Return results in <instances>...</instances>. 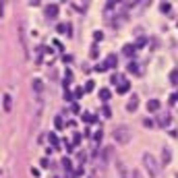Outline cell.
<instances>
[{"mask_svg":"<svg viewBox=\"0 0 178 178\" xmlns=\"http://www.w3.org/2000/svg\"><path fill=\"white\" fill-rule=\"evenodd\" d=\"M143 168L147 170L149 178H157V160H155L151 153H143Z\"/></svg>","mask_w":178,"mask_h":178,"instance_id":"6da1fadb","label":"cell"},{"mask_svg":"<svg viewBox=\"0 0 178 178\" xmlns=\"http://www.w3.org/2000/svg\"><path fill=\"white\" fill-rule=\"evenodd\" d=\"M112 137H114L120 145H124V143L131 141V131H129V126H116V129L112 131Z\"/></svg>","mask_w":178,"mask_h":178,"instance_id":"7a4b0ae2","label":"cell"},{"mask_svg":"<svg viewBox=\"0 0 178 178\" xmlns=\"http://www.w3.org/2000/svg\"><path fill=\"white\" fill-rule=\"evenodd\" d=\"M58 4H54V2H50V4H46L44 6V12H46L48 19H54V17H58Z\"/></svg>","mask_w":178,"mask_h":178,"instance_id":"3957f363","label":"cell"},{"mask_svg":"<svg viewBox=\"0 0 178 178\" xmlns=\"http://www.w3.org/2000/svg\"><path fill=\"white\" fill-rule=\"evenodd\" d=\"M137 106H139V95H135V93H133L131 97H129L126 110H129V112H135V110H137Z\"/></svg>","mask_w":178,"mask_h":178,"instance_id":"277c9868","label":"cell"},{"mask_svg":"<svg viewBox=\"0 0 178 178\" xmlns=\"http://www.w3.org/2000/svg\"><path fill=\"white\" fill-rule=\"evenodd\" d=\"M116 62H118L116 54H108V58L104 60V66H106V69H114V66H116Z\"/></svg>","mask_w":178,"mask_h":178,"instance_id":"5b68a950","label":"cell"},{"mask_svg":"<svg viewBox=\"0 0 178 178\" xmlns=\"http://www.w3.org/2000/svg\"><path fill=\"white\" fill-rule=\"evenodd\" d=\"M2 106H4V112H11L12 110V97L8 93L2 95Z\"/></svg>","mask_w":178,"mask_h":178,"instance_id":"8992f818","label":"cell"},{"mask_svg":"<svg viewBox=\"0 0 178 178\" xmlns=\"http://www.w3.org/2000/svg\"><path fill=\"white\" fill-rule=\"evenodd\" d=\"M170 114H168V112H164V114H160V118H157V124H160V126H168V124H170Z\"/></svg>","mask_w":178,"mask_h":178,"instance_id":"52a82bcc","label":"cell"},{"mask_svg":"<svg viewBox=\"0 0 178 178\" xmlns=\"http://www.w3.org/2000/svg\"><path fill=\"white\" fill-rule=\"evenodd\" d=\"M170 160H172V153H170V149H168V147H164V149H162V164L168 166V164H170Z\"/></svg>","mask_w":178,"mask_h":178,"instance_id":"ba28073f","label":"cell"},{"mask_svg":"<svg viewBox=\"0 0 178 178\" xmlns=\"http://www.w3.org/2000/svg\"><path fill=\"white\" fill-rule=\"evenodd\" d=\"M118 174H120V178H133V174L124 168V164L122 162H118Z\"/></svg>","mask_w":178,"mask_h":178,"instance_id":"9c48e42d","label":"cell"},{"mask_svg":"<svg viewBox=\"0 0 178 178\" xmlns=\"http://www.w3.org/2000/svg\"><path fill=\"white\" fill-rule=\"evenodd\" d=\"M147 110L149 112H157L160 110V99H149L147 102Z\"/></svg>","mask_w":178,"mask_h":178,"instance_id":"30bf717a","label":"cell"},{"mask_svg":"<svg viewBox=\"0 0 178 178\" xmlns=\"http://www.w3.org/2000/svg\"><path fill=\"white\" fill-rule=\"evenodd\" d=\"M56 29H58L60 33H66V35H71V25H69V23H58V27H56Z\"/></svg>","mask_w":178,"mask_h":178,"instance_id":"8fae6325","label":"cell"},{"mask_svg":"<svg viewBox=\"0 0 178 178\" xmlns=\"http://www.w3.org/2000/svg\"><path fill=\"white\" fill-rule=\"evenodd\" d=\"M110 95H112V91H110L108 87H104V89H99V99H104V102H108V99H110Z\"/></svg>","mask_w":178,"mask_h":178,"instance_id":"7c38bea8","label":"cell"},{"mask_svg":"<svg viewBox=\"0 0 178 178\" xmlns=\"http://www.w3.org/2000/svg\"><path fill=\"white\" fill-rule=\"evenodd\" d=\"M129 89H131V83H129V81H122V83L118 85V93H126Z\"/></svg>","mask_w":178,"mask_h":178,"instance_id":"4fadbf2b","label":"cell"},{"mask_svg":"<svg viewBox=\"0 0 178 178\" xmlns=\"http://www.w3.org/2000/svg\"><path fill=\"white\" fill-rule=\"evenodd\" d=\"M33 91L39 93V91H44V83L39 81V79H33Z\"/></svg>","mask_w":178,"mask_h":178,"instance_id":"5bb4252c","label":"cell"},{"mask_svg":"<svg viewBox=\"0 0 178 178\" xmlns=\"http://www.w3.org/2000/svg\"><path fill=\"white\" fill-rule=\"evenodd\" d=\"M129 72H133V75H139V64H137V62H131V64H129Z\"/></svg>","mask_w":178,"mask_h":178,"instance_id":"9a60e30c","label":"cell"},{"mask_svg":"<svg viewBox=\"0 0 178 178\" xmlns=\"http://www.w3.org/2000/svg\"><path fill=\"white\" fill-rule=\"evenodd\" d=\"M124 54H126V56H133V54H135V46H133V44H126V46H124Z\"/></svg>","mask_w":178,"mask_h":178,"instance_id":"2e32d148","label":"cell"},{"mask_svg":"<svg viewBox=\"0 0 178 178\" xmlns=\"http://www.w3.org/2000/svg\"><path fill=\"white\" fill-rule=\"evenodd\" d=\"M95 89V81H87L85 83V91H93Z\"/></svg>","mask_w":178,"mask_h":178,"instance_id":"e0dca14e","label":"cell"},{"mask_svg":"<svg viewBox=\"0 0 178 178\" xmlns=\"http://www.w3.org/2000/svg\"><path fill=\"white\" fill-rule=\"evenodd\" d=\"M83 120H85V122H93L95 116H91V112H85V114H83Z\"/></svg>","mask_w":178,"mask_h":178,"instance_id":"ac0fdd59","label":"cell"},{"mask_svg":"<svg viewBox=\"0 0 178 178\" xmlns=\"http://www.w3.org/2000/svg\"><path fill=\"white\" fill-rule=\"evenodd\" d=\"M118 81H126V79H124L122 75H112V83H118ZM118 85H120V83H118Z\"/></svg>","mask_w":178,"mask_h":178,"instance_id":"d6986e66","label":"cell"},{"mask_svg":"<svg viewBox=\"0 0 178 178\" xmlns=\"http://www.w3.org/2000/svg\"><path fill=\"white\" fill-rule=\"evenodd\" d=\"M44 50H46V60H52V58H54V52H52L50 48H44Z\"/></svg>","mask_w":178,"mask_h":178,"instance_id":"ffe728a7","label":"cell"},{"mask_svg":"<svg viewBox=\"0 0 178 178\" xmlns=\"http://www.w3.org/2000/svg\"><path fill=\"white\" fill-rule=\"evenodd\" d=\"M48 139H50V143H52V145H58V137H56L54 133H52V135H50Z\"/></svg>","mask_w":178,"mask_h":178,"instance_id":"44dd1931","label":"cell"},{"mask_svg":"<svg viewBox=\"0 0 178 178\" xmlns=\"http://www.w3.org/2000/svg\"><path fill=\"white\" fill-rule=\"evenodd\" d=\"M170 79H172V83H178V71H172Z\"/></svg>","mask_w":178,"mask_h":178,"instance_id":"7402d4cb","label":"cell"},{"mask_svg":"<svg viewBox=\"0 0 178 178\" xmlns=\"http://www.w3.org/2000/svg\"><path fill=\"white\" fill-rule=\"evenodd\" d=\"M145 42H147V39H145V37H139V39H137V48H143V46H145Z\"/></svg>","mask_w":178,"mask_h":178,"instance_id":"603a6c76","label":"cell"},{"mask_svg":"<svg viewBox=\"0 0 178 178\" xmlns=\"http://www.w3.org/2000/svg\"><path fill=\"white\" fill-rule=\"evenodd\" d=\"M62 166H64V170H66V172H69V170H71V162H69V160H66V157H64V160H62Z\"/></svg>","mask_w":178,"mask_h":178,"instance_id":"cb8c5ba5","label":"cell"},{"mask_svg":"<svg viewBox=\"0 0 178 178\" xmlns=\"http://www.w3.org/2000/svg\"><path fill=\"white\" fill-rule=\"evenodd\" d=\"M72 143H75V145H79V143H81V135H79V133H75V137H72Z\"/></svg>","mask_w":178,"mask_h":178,"instance_id":"d4e9b609","label":"cell"},{"mask_svg":"<svg viewBox=\"0 0 178 178\" xmlns=\"http://www.w3.org/2000/svg\"><path fill=\"white\" fill-rule=\"evenodd\" d=\"M102 133H104L102 129H97V131H95V137H93L95 141H102Z\"/></svg>","mask_w":178,"mask_h":178,"instance_id":"484cf974","label":"cell"},{"mask_svg":"<svg viewBox=\"0 0 178 178\" xmlns=\"http://www.w3.org/2000/svg\"><path fill=\"white\" fill-rule=\"evenodd\" d=\"M102 114H104V116H108V118H110V114H112V112H110V108H102Z\"/></svg>","mask_w":178,"mask_h":178,"instance_id":"4316f807","label":"cell"},{"mask_svg":"<svg viewBox=\"0 0 178 178\" xmlns=\"http://www.w3.org/2000/svg\"><path fill=\"white\" fill-rule=\"evenodd\" d=\"M54 124L60 129V126H62V118H60V116H56V118H54Z\"/></svg>","mask_w":178,"mask_h":178,"instance_id":"83f0119b","label":"cell"},{"mask_svg":"<svg viewBox=\"0 0 178 178\" xmlns=\"http://www.w3.org/2000/svg\"><path fill=\"white\" fill-rule=\"evenodd\" d=\"M83 91H85V87H79V89L75 91V95H77V97H81V95H83Z\"/></svg>","mask_w":178,"mask_h":178,"instance_id":"f1b7e54d","label":"cell"},{"mask_svg":"<svg viewBox=\"0 0 178 178\" xmlns=\"http://www.w3.org/2000/svg\"><path fill=\"white\" fill-rule=\"evenodd\" d=\"M160 8H162V11H164V12H168V11H170V4H168V2H164V4H162Z\"/></svg>","mask_w":178,"mask_h":178,"instance_id":"f546056e","label":"cell"},{"mask_svg":"<svg viewBox=\"0 0 178 178\" xmlns=\"http://www.w3.org/2000/svg\"><path fill=\"white\" fill-rule=\"evenodd\" d=\"M174 102H178V93H172V95H170V104H174Z\"/></svg>","mask_w":178,"mask_h":178,"instance_id":"4dcf8cb0","label":"cell"},{"mask_svg":"<svg viewBox=\"0 0 178 178\" xmlns=\"http://www.w3.org/2000/svg\"><path fill=\"white\" fill-rule=\"evenodd\" d=\"M89 54H91V58H97V48H91V52H89Z\"/></svg>","mask_w":178,"mask_h":178,"instance_id":"1f68e13d","label":"cell"},{"mask_svg":"<svg viewBox=\"0 0 178 178\" xmlns=\"http://www.w3.org/2000/svg\"><path fill=\"white\" fill-rule=\"evenodd\" d=\"M102 37H104V33H102V31H95V39H97V42H99Z\"/></svg>","mask_w":178,"mask_h":178,"instance_id":"d6a6232c","label":"cell"},{"mask_svg":"<svg viewBox=\"0 0 178 178\" xmlns=\"http://www.w3.org/2000/svg\"><path fill=\"white\" fill-rule=\"evenodd\" d=\"M133 178H141V174L139 172H133Z\"/></svg>","mask_w":178,"mask_h":178,"instance_id":"836d02e7","label":"cell"}]
</instances>
